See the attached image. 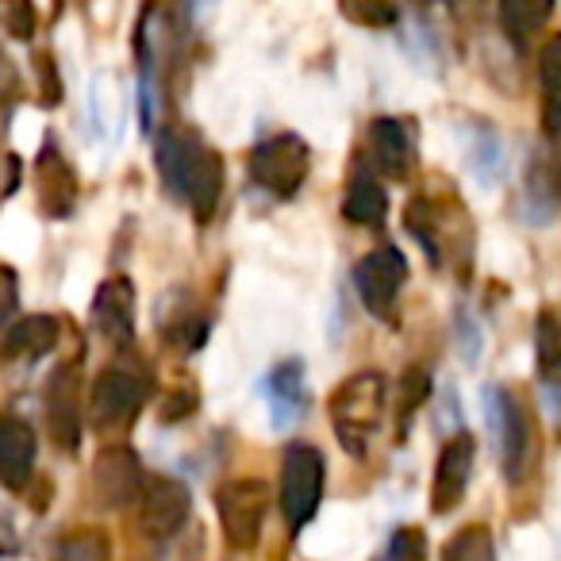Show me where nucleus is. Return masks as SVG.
I'll use <instances>...</instances> for the list:
<instances>
[{"label":"nucleus","mask_w":561,"mask_h":561,"mask_svg":"<svg viewBox=\"0 0 561 561\" xmlns=\"http://www.w3.org/2000/svg\"><path fill=\"white\" fill-rule=\"evenodd\" d=\"M538 78L546 93V131H561V32L550 35L538 50Z\"/></svg>","instance_id":"20"},{"label":"nucleus","mask_w":561,"mask_h":561,"mask_svg":"<svg viewBox=\"0 0 561 561\" xmlns=\"http://www.w3.org/2000/svg\"><path fill=\"white\" fill-rule=\"evenodd\" d=\"M43 400H47V427L55 435V443L62 450H78L81 443V377L73 366H62L50 374L47 389H43Z\"/></svg>","instance_id":"12"},{"label":"nucleus","mask_w":561,"mask_h":561,"mask_svg":"<svg viewBox=\"0 0 561 561\" xmlns=\"http://www.w3.org/2000/svg\"><path fill=\"white\" fill-rule=\"evenodd\" d=\"M39 201H43V208L50 211L55 219H62L66 211L73 208V170L62 162V158L55 154V150H43V158H39Z\"/></svg>","instance_id":"19"},{"label":"nucleus","mask_w":561,"mask_h":561,"mask_svg":"<svg viewBox=\"0 0 561 561\" xmlns=\"http://www.w3.org/2000/svg\"><path fill=\"white\" fill-rule=\"evenodd\" d=\"M369 142H374V165L392 181L412 178L415 170V127L397 116H377L369 124Z\"/></svg>","instance_id":"14"},{"label":"nucleus","mask_w":561,"mask_h":561,"mask_svg":"<svg viewBox=\"0 0 561 561\" xmlns=\"http://www.w3.org/2000/svg\"><path fill=\"white\" fill-rule=\"evenodd\" d=\"M50 561H112V542L101 527L73 530V535L58 538Z\"/></svg>","instance_id":"25"},{"label":"nucleus","mask_w":561,"mask_h":561,"mask_svg":"<svg viewBox=\"0 0 561 561\" xmlns=\"http://www.w3.org/2000/svg\"><path fill=\"white\" fill-rule=\"evenodd\" d=\"M473 458H477V443L469 431H458L443 443L435 461V481H431V512L435 515H450L461 504L469 489V477H473Z\"/></svg>","instance_id":"11"},{"label":"nucleus","mask_w":561,"mask_h":561,"mask_svg":"<svg viewBox=\"0 0 561 561\" xmlns=\"http://www.w3.org/2000/svg\"><path fill=\"white\" fill-rule=\"evenodd\" d=\"M343 216L351 219L354 227H369V231L385 227V216H389V193H385V185L374 178V170H369L366 162L354 165L351 185H346V196H343Z\"/></svg>","instance_id":"17"},{"label":"nucleus","mask_w":561,"mask_h":561,"mask_svg":"<svg viewBox=\"0 0 561 561\" xmlns=\"http://www.w3.org/2000/svg\"><path fill=\"white\" fill-rule=\"evenodd\" d=\"M443 561H496V538H492V530L484 523L461 527L446 538Z\"/></svg>","instance_id":"23"},{"label":"nucleus","mask_w":561,"mask_h":561,"mask_svg":"<svg viewBox=\"0 0 561 561\" xmlns=\"http://www.w3.org/2000/svg\"><path fill=\"white\" fill-rule=\"evenodd\" d=\"M93 328L112 346H131L135 339V285L127 277L101 280V289L93 293Z\"/></svg>","instance_id":"13"},{"label":"nucleus","mask_w":561,"mask_h":561,"mask_svg":"<svg viewBox=\"0 0 561 561\" xmlns=\"http://www.w3.org/2000/svg\"><path fill=\"white\" fill-rule=\"evenodd\" d=\"M154 165H158V173H162L165 188H170L181 204H188L201 224H208V219L216 216L219 196H224V158H219L201 135L173 131V127L158 131Z\"/></svg>","instance_id":"1"},{"label":"nucleus","mask_w":561,"mask_h":561,"mask_svg":"<svg viewBox=\"0 0 561 561\" xmlns=\"http://www.w3.org/2000/svg\"><path fill=\"white\" fill-rule=\"evenodd\" d=\"M188 515H193V492H188L185 484L173 481V477H154V481H147V489H142V496H139L142 535L165 542V538L181 535Z\"/></svg>","instance_id":"10"},{"label":"nucleus","mask_w":561,"mask_h":561,"mask_svg":"<svg viewBox=\"0 0 561 561\" xmlns=\"http://www.w3.org/2000/svg\"><path fill=\"white\" fill-rule=\"evenodd\" d=\"M458 351L466 362L481 358V331H477V323L469 312H458Z\"/></svg>","instance_id":"29"},{"label":"nucleus","mask_w":561,"mask_h":561,"mask_svg":"<svg viewBox=\"0 0 561 561\" xmlns=\"http://www.w3.org/2000/svg\"><path fill=\"white\" fill-rule=\"evenodd\" d=\"M16 308V273L9 265H0V320Z\"/></svg>","instance_id":"31"},{"label":"nucleus","mask_w":561,"mask_h":561,"mask_svg":"<svg viewBox=\"0 0 561 561\" xmlns=\"http://www.w3.org/2000/svg\"><path fill=\"white\" fill-rule=\"evenodd\" d=\"M219 530L234 550H254L270 515V484L262 477H234L216 489Z\"/></svg>","instance_id":"7"},{"label":"nucleus","mask_w":561,"mask_h":561,"mask_svg":"<svg viewBox=\"0 0 561 561\" xmlns=\"http://www.w3.org/2000/svg\"><path fill=\"white\" fill-rule=\"evenodd\" d=\"M62 339L55 316H24L16 328L4 335V358H24V362H39L43 354H50Z\"/></svg>","instance_id":"18"},{"label":"nucleus","mask_w":561,"mask_h":561,"mask_svg":"<svg viewBox=\"0 0 561 561\" xmlns=\"http://www.w3.org/2000/svg\"><path fill=\"white\" fill-rule=\"evenodd\" d=\"M484 420L492 431V446L500 454L507 484H523L538 466V431L523 400L504 385H484Z\"/></svg>","instance_id":"3"},{"label":"nucleus","mask_w":561,"mask_h":561,"mask_svg":"<svg viewBox=\"0 0 561 561\" xmlns=\"http://www.w3.org/2000/svg\"><path fill=\"white\" fill-rule=\"evenodd\" d=\"M35 454H39V438L32 423L20 415H4L0 420V484L12 492L27 489L35 473Z\"/></svg>","instance_id":"15"},{"label":"nucleus","mask_w":561,"mask_h":561,"mask_svg":"<svg viewBox=\"0 0 561 561\" xmlns=\"http://www.w3.org/2000/svg\"><path fill=\"white\" fill-rule=\"evenodd\" d=\"M535 351H538L542 381L550 389H561V323L550 312H542L535 323Z\"/></svg>","instance_id":"24"},{"label":"nucleus","mask_w":561,"mask_h":561,"mask_svg":"<svg viewBox=\"0 0 561 561\" xmlns=\"http://www.w3.org/2000/svg\"><path fill=\"white\" fill-rule=\"evenodd\" d=\"M323 484H328V466L323 454L308 443H289L280 454V512L293 535L316 519L323 504Z\"/></svg>","instance_id":"5"},{"label":"nucleus","mask_w":561,"mask_h":561,"mask_svg":"<svg viewBox=\"0 0 561 561\" xmlns=\"http://www.w3.org/2000/svg\"><path fill=\"white\" fill-rule=\"evenodd\" d=\"M142 489H147V473L142 461L131 446H104L93 461V496L104 507H127L139 504Z\"/></svg>","instance_id":"9"},{"label":"nucleus","mask_w":561,"mask_h":561,"mask_svg":"<svg viewBox=\"0 0 561 561\" xmlns=\"http://www.w3.org/2000/svg\"><path fill=\"white\" fill-rule=\"evenodd\" d=\"M469 165H473V173L484 181V185H496L500 178H504V139H500L492 127L477 124L473 135H469Z\"/></svg>","instance_id":"22"},{"label":"nucleus","mask_w":561,"mask_h":561,"mask_svg":"<svg viewBox=\"0 0 561 561\" xmlns=\"http://www.w3.org/2000/svg\"><path fill=\"white\" fill-rule=\"evenodd\" d=\"M377 561H427V538H423L415 527L397 530Z\"/></svg>","instance_id":"27"},{"label":"nucleus","mask_w":561,"mask_h":561,"mask_svg":"<svg viewBox=\"0 0 561 561\" xmlns=\"http://www.w3.org/2000/svg\"><path fill=\"white\" fill-rule=\"evenodd\" d=\"M351 280L369 316H377L381 323H397V300H400V289L408 285L404 250H397V247L369 250L366 257H358Z\"/></svg>","instance_id":"8"},{"label":"nucleus","mask_w":561,"mask_h":561,"mask_svg":"<svg viewBox=\"0 0 561 561\" xmlns=\"http://www.w3.org/2000/svg\"><path fill=\"white\" fill-rule=\"evenodd\" d=\"M308 170H312V150L300 135H270L262 139L247 158V173L262 193H270L273 201H293L305 188Z\"/></svg>","instance_id":"4"},{"label":"nucleus","mask_w":561,"mask_h":561,"mask_svg":"<svg viewBox=\"0 0 561 561\" xmlns=\"http://www.w3.org/2000/svg\"><path fill=\"white\" fill-rule=\"evenodd\" d=\"M431 400V377L427 369H408L404 381H400V404H397V423H400V435H408V427H412L415 412H420L423 404Z\"/></svg>","instance_id":"26"},{"label":"nucleus","mask_w":561,"mask_h":561,"mask_svg":"<svg viewBox=\"0 0 561 561\" xmlns=\"http://www.w3.org/2000/svg\"><path fill=\"white\" fill-rule=\"evenodd\" d=\"M343 16L358 20V24H366V27H385L397 20V9H385V4H374V9H369V4L366 9H362V4H346Z\"/></svg>","instance_id":"30"},{"label":"nucleus","mask_w":561,"mask_h":561,"mask_svg":"<svg viewBox=\"0 0 561 561\" xmlns=\"http://www.w3.org/2000/svg\"><path fill=\"white\" fill-rule=\"evenodd\" d=\"M0 20L12 27L16 39H32L35 35V9L32 4H4V9H0Z\"/></svg>","instance_id":"28"},{"label":"nucleus","mask_w":561,"mask_h":561,"mask_svg":"<svg viewBox=\"0 0 561 561\" xmlns=\"http://www.w3.org/2000/svg\"><path fill=\"white\" fill-rule=\"evenodd\" d=\"M150 400V374L139 362H116L93 381L89 392V415L101 431H124L139 420Z\"/></svg>","instance_id":"6"},{"label":"nucleus","mask_w":561,"mask_h":561,"mask_svg":"<svg viewBox=\"0 0 561 561\" xmlns=\"http://www.w3.org/2000/svg\"><path fill=\"white\" fill-rule=\"evenodd\" d=\"M389 412V381L377 369H358L331 392V423L346 454L366 458Z\"/></svg>","instance_id":"2"},{"label":"nucleus","mask_w":561,"mask_h":561,"mask_svg":"<svg viewBox=\"0 0 561 561\" xmlns=\"http://www.w3.org/2000/svg\"><path fill=\"white\" fill-rule=\"evenodd\" d=\"M550 16H553V4H546V0H504L500 4V24H504L507 39L515 47H523Z\"/></svg>","instance_id":"21"},{"label":"nucleus","mask_w":561,"mask_h":561,"mask_svg":"<svg viewBox=\"0 0 561 561\" xmlns=\"http://www.w3.org/2000/svg\"><path fill=\"white\" fill-rule=\"evenodd\" d=\"M265 400H270V423L273 431H289L300 415L308 412V389H305V366L297 358L280 362L265 381Z\"/></svg>","instance_id":"16"}]
</instances>
